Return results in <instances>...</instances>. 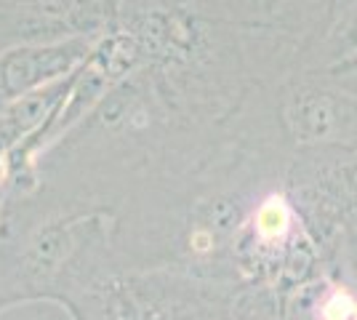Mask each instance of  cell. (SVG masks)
Returning a JSON list of instances; mask_svg holds the SVG:
<instances>
[{"label":"cell","mask_w":357,"mask_h":320,"mask_svg":"<svg viewBox=\"0 0 357 320\" xmlns=\"http://www.w3.org/2000/svg\"><path fill=\"white\" fill-rule=\"evenodd\" d=\"M203 14L232 24L238 35L298 40L301 56L326 32L336 0H190Z\"/></svg>","instance_id":"1"},{"label":"cell","mask_w":357,"mask_h":320,"mask_svg":"<svg viewBox=\"0 0 357 320\" xmlns=\"http://www.w3.org/2000/svg\"><path fill=\"white\" fill-rule=\"evenodd\" d=\"M283 123L296 142L357 139V96L317 67L283 93Z\"/></svg>","instance_id":"2"},{"label":"cell","mask_w":357,"mask_h":320,"mask_svg":"<svg viewBox=\"0 0 357 320\" xmlns=\"http://www.w3.org/2000/svg\"><path fill=\"white\" fill-rule=\"evenodd\" d=\"M357 54V0L347 3L339 14L331 19L326 32L304 51L301 59L310 67H331Z\"/></svg>","instance_id":"3"},{"label":"cell","mask_w":357,"mask_h":320,"mask_svg":"<svg viewBox=\"0 0 357 320\" xmlns=\"http://www.w3.org/2000/svg\"><path fill=\"white\" fill-rule=\"evenodd\" d=\"M347 3H352V0H336V6H333V16L339 14V11H342ZM333 16H331V19H333ZM328 24H331V22H328Z\"/></svg>","instance_id":"4"}]
</instances>
